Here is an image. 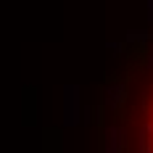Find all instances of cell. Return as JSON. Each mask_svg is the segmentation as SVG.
Instances as JSON below:
<instances>
[{"instance_id":"6da1fadb","label":"cell","mask_w":153,"mask_h":153,"mask_svg":"<svg viewBox=\"0 0 153 153\" xmlns=\"http://www.w3.org/2000/svg\"><path fill=\"white\" fill-rule=\"evenodd\" d=\"M119 153H153V48L122 87Z\"/></svg>"}]
</instances>
